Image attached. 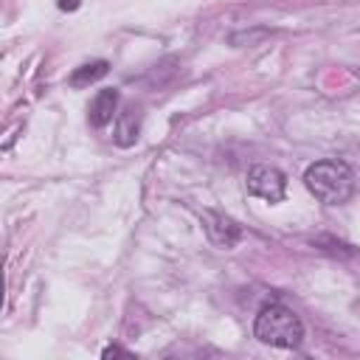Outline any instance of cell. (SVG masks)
<instances>
[{"label": "cell", "instance_id": "cell-1", "mask_svg": "<svg viewBox=\"0 0 360 360\" xmlns=\"http://www.w3.org/2000/svg\"><path fill=\"white\" fill-rule=\"evenodd\" d=\"M304 183L323 205H343L354 194V172L343 160H318L307 169Z\"/></svg>", "mask_w": 360, "mask_h": 360}, {"label": "cell", "instance_id": "cell-2", "mask_svg": "<svg viewBox=\"0 0 360 360\" xmlns=\"http://www.w3.org/2000/svg\"><path fill=\"white\" fill-rule=\"evenodd\" d=\"M253 335L267 346L295 349L301 343V338H304V323L290 307L267 304V307L259 309V315L253 321Z\"/></svg>", "mask_w": 360, "mask_h": 360}, {"label": "cell", "instance_id": "cell-3", "mask_svg": "<svg viewBox=\"0 0 360 360\" xmlns=\"http://www.w3.org/2000/svg\"><path fill=\"white\" fill-rule=\"evenodd\" d=\"M248 191L267 202H281L287 191V180L276 166H253L248 172Z\"/></svg>", "mask_w": 360, "mask_h": 360}, {"label": "cell", "instance_id": "cell-4", "mask_svg": "<svg viewBox=\"0 0 360 360\" xmlns=\"http://www.w3.org/2000/svg\"><path fill=\"white\" fill-rule=\"evenodd\" d=\"M202 222V231L208 236V242L219 250H231L239 239H242V228L236 219H231L228 214H219V211H202L200 217Z\"/></svg>", "mask_w": 360, "mask_h": 360}, {"label": "cell", "instance_id": "cell-5", "mask_svg": "<svg viewBox=\"0 0 360 360\" xmlns=\"http://www.w3.org/2000/svg\"><path fill=\"white\" fill-rule=\"evenodd\" d=\"M118 90L115 87H107V90H98L96 98L90 101V110H87V121L90 127L101 129L112 121V115H118Z\"/></svg>", "mask_w": 360, "mask_h": 360}, {"label": "cell", "instance_id": "cell-6", "mask_svg": "<svg viewBox=\"0 0 360 360\" xmlns=\"http://www.w3.org/2000/svg\"><path fill=\"white\" fill-rule=\"evenodd\" d=\"M141 135V107L135 104H127L124 110H118L115 115V132H112V141L118 146H132Z\"/></svg>", "mask_w": 360, "mask_h": 360}, {"label": "cell", "instance_id": "cell-7", "mask_svg": "<svg viewBox=\"0 0 360 360\" xmlns=\"http://www.w3.org/2000/svg\"><path fill=\"white\" fill-rule=\"evenodd\" d=\"M107 70H110V65H107L104 59L87 62V65L76 68V70L68 76V84H70V87H87V84H93V82L104 79V76H107Z\"/></svg>", "mask_w": 360, "mask_h": 360}, {"label": "cell", "instance_id": "cell-8", "mask_svg": "<svg viewBox=\"0 0 360 360\" xmlns=\"http://www.w3.org/2000/svg\"><path fill=\"white\" fill-rule=\"evenodd\" d=\"M101 357L110 360V357H132V354H129L127 349H121V346H107V349L101 352Z\"/></svg>", "mask_w": 360, "mask_h": 360}, {"label": "cell", "instance_id": "cell-9", "mask_svg": "<svg viewBox=\"0 0 360 360\" xmlns=\"http://www.w3.org/2000/svg\"><path fill=\"white\" fill-rule=\"evenodd\" d=\"M79 0H59V8H76Z\"/></svg>", "mask_w": 360, "mask_h": 360}]
</instances>
